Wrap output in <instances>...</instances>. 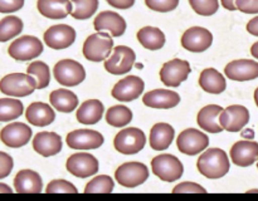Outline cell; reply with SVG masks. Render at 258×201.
I'll return each mask as SVG.
<instances>
[{
	"label": "cell",
	"mask_w": 258,
	"mask_h": 201,
	"mask_svg": "<svg viewBox=\"0 0 258 201\" xmlns=\"http://www.w3.org/2000/svg\"><path fill=\"white\" fill-rule=\"evenodd\" d=\"M76 30L67 24H57L44 33V43L50 49H67L75 43Z\"/></svg>",
	"instance_id": "obj_16"
},
{
	"label": "cell",
	"mask_w": 258,
	"mask_h": 201,
	"mask_svg": "<svg viewBox=\"0 0 258 201\" xmlns=\"http://www.w3.org/2000/svg\"><path fill=\"white\" fill-rule=\"evenodd\" d=\"M145 4L154 12L168 13L178 8L179 0H145Z\"/></svg>",
	"instance_id": "obj_41"
},
{
	"label": "cell",
	"mask_w": 258,
	"mask_h": 201,
	"mask_svg": "<svg viewBox=\"0 0 258 201\" xmlns=\"http://www.w3.org/2000/svg\"><path fill=\"white\" fill-rule=\"evenodd\" d=\"M33 148L43 157L54 156L62 151V140L55 132H39L33 138Z\"/></svg>",
	"instance_id": "obj_23"
},
{
	"label": "cell",
	"mask_w": 258,
	"mask_h": 201,
	"mask_svg": "<svg viewBox=\"0 0 258 201\" xmlns=\"http://www.w3.org/2000/svg\"><path fill=\"white\" fill-rule=\"evenodd\" d=\"M173 193H207V190L203 186L198 185L196 182H181L176 185L171 191Z\"/></svg>",
	"instance_id": "obj_42"
},
{
	"label": "cell",
	"mask_w": 258,
	"mask_h": 201,
	"mask_svg": "<svg viewBox=\"0 0 258 201\" xmlns=\"http://www.w3.org/2000/svg\"><path fill=\"white\" fill-rule=\"evenodd\" d=\"M113 187L115 182L110 176L100 175L86 185L85 193H111Z\"/></svg>",
	"instance_id": "obj_38"
},
{
	"label": "cell",
	"mask_w": 258,
	"mask_h": 201,
	"mask_svg": "<svg viewBox=\"0 0 258 201\" xmlns=\"http://www.w3.org/2000/svg\"><path fill=\"white\" fill-rule=\"evenodd\" d=\"M23 103L14 98H0V122L14 121L23 115Z\"/></svg>",
	"instance_id": "obj_34"
},
{
	"label": "cell",
	"mask_w": 258,
	"mask_h": 201,
	"mask_svg": "<svg viewBox=\"0 0 258 201\" xmlns=\"http://www.w3.org/2000/svg\"><path fill=\"white\" fill-rule=\"evenodd\" d=\"M249 122V111L244 106L232 105L219 115V123L228 132H239Z\"/></svg>",
	"instance_id": "obj_15"
},
{
	"label": "cell",
	"mask_w": 258,
	"mask_h": 201,
	"mask_svg": "<svg viewBox=\"0 0 258 201\" xmlns=\"http://www.w3.org/2000/svg\"><path fill=\"white\" fill-rule=\"evenodd\" d=\"M146 143V136L136 127L125 128L116 135L113 146L118 152L123 155H135L140 152Z\"/></svg>",
	"instance_id": "obj_8"
},
{
	"label": "cell",
	"mask_w": 258,
	"mask_h": 201,
	"mask_svg": "<svg viewBox=\"0 0 258 201\" xmlns=\"http://www.w3.org/2000/svg\"><path fill=\"white\" fill-rule=\"evenodd\" d=\"M136 54L130 47L117 45L113 48V54L105 60V69L115 75L126 74L135 64Z\"/></svg>",
	"instance_id": "obj_9"
},
{
	"label": "cell",
	"mask_w": 258,
	"mask_h": 201,
	"mask_svg": "<svg viewBox=\"0 0 258 201\" xmlns=\"http://www.w3.org/2000/svg\"><path fill=\"white\" fill-rule=\"evenodd\" d=\"M254 102H256V105L258 107V88L256 90H254Z\"/></svg>",
	"instance_id": "obj_51"
},
{
	"label": "cell",
	"mask_w": 258,
	"mask_h": 201,
	"mask_svg": "<svg viewBox=\"0 0 258 201\" xmlns=\"http://www.w3.org/2000/svg\"><path fill=\"white\" fill-rule=\"evenodd\" d=\"M151 170L154 175L158 176L161 181L173 182V181H178L183 176L184 166L175 156L163 153L153 158Z\"/></svg>",
	"instance_id": "obj_4"
},
{
	"label": "cell",
	"mask_w": 258,
	"mask_h": 201,
	"mask_svg": "<svg viewBox=\"0 0 258 201\" xmlns=\"http://www.w3.org/2000/svg\"><path fill=\"white\" fill-rule=\"evenodd\" d=\"M23 27L24 24L20 18L14 17V15L5 17L4 19L0 20V42H8L19 35L22 33Z\"/></svg>",
	"instance_id": "obj_33"
},
{
	"label": "cell",
	"mask_w": 258,
	"mask_h": 201,
	"mask_svg": "<svg viewBox=\"0 0 258 201\" xmlns=\"http://www.w3.org/2000/svg\"><path fill=\"white\" fill-rule=\"evenodd\" d=\"M144 105L156 110H170L180 103V95L174 90L154 89L145 93L143 97Z\"/></svg>",
	"instance_id": "obj_21"
},
{
	"label": "cell",
	"mask_w": 258,
	"mask_h": 201,
	"mask_svg": "<svg viewBox=\"0 0 258 201\" xmlns=\"http://www.w3.org/2000/svg\"><path fill=\"white\" fill-rule=\"evenodd\" d=\"M175 131L169 123L159 122L150 131V147L155 151H164L170 147Z\"/></svg>",
	"instance_id": "obj_28"
},
{
	"label": "cell",
	"mask_w": 258,
	"mask_h": 201,
	"mask_svg": "<svg viewBox=\"0 0 258 201\" xmlns=\"http://www.w3.org/2000/svg\"><path fill=\"white\" fill-rule=\"evenodd\" d=\"M223 108L218 105H209L202 108L197 117L199 127L209 133H219L223 131V127L219 123V115Z\"/></svg>",
	"instance_id": "obj_27"
},
{
	"label": "cell",
	"mask_w": 258,
	"mask_h": 201,
	"mask_svg": "<svg viewBox=\"0 0 258 201\" xmlns=\"http://www.w3.org/2000/svg\"><path fill=\"white\" fill-rule=\"evenodd\" d=\"M108 4L111 5L115 9H130L134 4H135V0H106Z\"/></svg>",
	"instance_id": "obj_46"
},
{
	"label": "cell",
	"mask_w": 258,
	"mask_h": 201,
	"mask_svg": "<svg viewBox=\"0 0 258 201\" xmlns=\"http://www.w3.org/2000/svg\"><path fill=\"white\" fill-rule=\"evenodd\" d=\"M149 177V170L146 165L141 162H125L116 170L115 178L123 187H138L143 185Z\"/></svg>",
	"instance_id": "obj_7"
},
{
	"label": "cell",
	"mask_w": 258,
	"mask_h": 201,
	"mask_svg": "<svg viewBox=\"0 0 258 201\" xmlns=\"http://www.w3.org/2000/svg\"><path fill=\"white\" fill-rule=\"evenodd\" d=\"M66 167L70 171V173H72L76 177L87 178L97 173L100 163L97 158L91 153L78 152L68 157Z\"/></svg>",
	"instance_id": "obj_12"
},
{
	"label": "cell",
	"mask_w": 258,
	"mask_h": 201,
	"mask_svg": "<svg viewBox=\"0 0 258 201\" xmlns=\"http://www.w3.org/2000/svg\"><path fill=\"white\" fill-rule=\"evenodd\" d=\"M43 52V44L37 37L33 35H24L18 38L8 48V53L10 57L19 62L35 59Z\"/></svg>",
	"instance_id": "obj_6"
},
{
	"label": "cell",
	"mask_w": 258,
	"mask_h": 201,
	"mask_svg": "<svg viewBox=\"0 0 258 201\" xmlns=\"http://www.w3.org/2000/svg\"><path fill=\"white\" fill-rule=\"evenodd\" d=\"M257 168H258V162H257Z\"/></svg>",
	"instance_id": "obj_53"
},
{
	"label": "cell",
	"mask_w": 258,
	"mask_h": 201,
	"mask_svg": "<svg viewBox=\"0 0 258 201\" xmlns=\"http://www.w3.org/2000/svg\"><path fill=\"white\" fill-rule=\"evenodd\" d=\"M209 145V138L206 133L196 130V128H188L184 130L176 140V146L179 151L184 155L196 156L206 150Z\"/></svg>",
	"instance_id": "obj_11"
},
{
	"label": "cell",
	"mask_w": 258,
	"mask_h": 201,
	"mask_svg": "<svg viewBox=\"0 0 258 201\" xmlns=\"http://www.w3.org/2000/svg\"><path fill=\"white\" fill-rule=\"evenodd\" d=\"M53 73H54L55 80L66 87L78 85L86 78V70L83 65L73 59L59 60L53 68Z\"/></svg>",
	"instance_id": "obj_5"
},
{
	"label": "cell",
	"mask_w": 258,
	"mask_h": 201,
	"mask_svg": "<svg viewBox=\"0 0 258 201\" xmlns=\"http://www.w3.org/2000/svg\"><path fill=\"white\" fill-rule=\"evenodd\" d=\"M47 193H77V187L73 183L68 182L66 180H53L48 183L47 188H45Z\"/></svg>",
	"instance_id": "obj_40"
},
{
	"label": "cell",
	"mask_w": 258,
	"mask_h": 201,
	"mask_svg": "<svg viewBox=\"0 0 258 201\" xmlns=\"http://www.w3.org/2000/svg\"><path fill=\"white\" fill-rule=\"evenodd\" d=\"M224 73L231 80L246 82L258 78V62L251 59L232 60L226 65Z\"/></svg>",
	"instance_id": "obj_19"
},
{
	"label": "cell",
	"mask_w": 258,
	"mask_h": 201,
	"mask_svg": "<svg viewBox=\"0 0 258 201\" xmlns=\"http://www.w3.org/2000/svg\"><path fill=\"white\" fill-rule=\"evenodd\" d=\"M37 89V79L25 73H10L0 80V92L12 97H27Z\"/></svg>",
	"instance_id": "obj_2"
},
{
	"label": "cell",
	"mask_w": 258,
	"mask_h": 201,
	"mask_svg": "<svg viewBox=\"0 0 258 201\" xmlns=\"http://www.w3.org/2000/svg\"><path fill=\"white\" fill-rule=\"evenodd\" d=\"M247 32L254 37H258V17L253 18L247 23Z\"/></svg>",
	"instance_id": "obj_47"
},
{
	"label": "cell",
	"mask_w": 258,
	"mask_h": 201,
	"mask_svg": "<svg viewBox=\"0 0 258 201\" xmlns=\"http://www.w3.org/2000/svg\"><path fill=\"white\" fill-rule=\"evenodd\" d=\"M251 54L253 55L256 59H258V42L254 43V44L251 47Z\"/></svg>",
	"instance_id": "obj_50"
},
{
	"label": "cell",
	"mask_w": 258,
	"mask_h": 201,
	"mask_svg": "<svg viewBox=\"0 0 258 201\" xmlns=\"http://www.w3.org/2000/svg\"><path fill=\"white\" fill-rule=\"evenodd\" d=\"M67 145L72 150H96L103 145V136L93 130H75L67 135Z\"/></svg>",
	"instance_id": "obj_17"
},
{
	"label": "cell",
	"mask_w": 258,
	"mask_h": 201,
	"mask_svg": "<svg viewBox=\"0 0 258 201\" xmlns=\"http://www.w3.org/2000/svg\"><path fill=\"white\" fill-rule=\"evenodd\" d=\"M24 7V0H0V13H14Z\"/></svg>",
	"instance_id": "obj_45"
},
{
	"label": "cell",
	"mask_w": 258,
	"mask_h": 201,
	"mask_svg": "<svg viewBox=\"0 0 258 201\" xmlns=\"http://www.w3.org/2000/svg\"><path fill=\"white\" fill-rule=\"evenodd\" d=\"M113 40L112 37L106 32H97L91 34L83 43V55L91 62H102L107 59L112 52Z\"/></svg>",
	"instance_id": "obj_3"
},
{
	"label": "cell",
	"mask_w": 258,
	"mask_h": 201,
	"mask_svg": "<svg viewBox=\"0 0 258 201\" xmlns=\"http://www.w3.org/2000/svg\"><path fill=\"white\" fill-rule=\"evenodd\" d=\"M133 120V112L126 106H113L106 113V121L112 127H125Z\"/></svg>",
	"instance_id": "obj_35"
},
{
	"label": "cell",
	"mask_w": 258,
	"mask_h": 201,
	"mask_svg": "<svg viewBox=\"0 0 258 201\" xmlns=\"http://www.w3.org/2000/svg\"><path fill=\"white\" fill-rule=\"evenodd\" d=\"M28 74L33 75L37 79V89H43L47 87L50 82V72L49 67L44 62L35 60L30 63L27 68Z\"/></svg>",
	"instance_id": "obj_36"
},
{
	"label": "cell",
	"mask_w": 258,
	"mask_h": 201,
	"mask_svg": "<svg viewBox=\"0 0 258 201\" xmlns=\"http://www.w3.org/2000/svg\"><path fill=\"white\" fill-rule=\"evenodd\" d=\"M32 138V128L22 122H13L0 131V140L5 146L19 148L27 145Z\"/></svg>",
	"instance_id": "obj_18"
},
{
	"label": "cell",
	"mask_w": 258,
	"mask_h": 201,
	"mask_svg": "<svg viewBox=\"0 0 258 201\" xmlns=\"http://www.w3.org/2000/svg\"><path fill=\"white\" fill-rule=\"evenodd\" d=\"M197 167L199 172L206 177L216 180L228 173L231 168L228 156L221 148H209L201 155L197 161Z\"/></svg>",
	"instance_id": "obj_1"
},
{
	"label": "cell",
	"mask_w": 258,
	"mask_h": 201,
	"mask_svg": "<svg viewBox=\"0 0 258 201\" xmlns=\"http://www.w3.org/2000/svg\"><path fill=\"white\" fill-rule=\"evenodd\" d=\"M14 187L18 193H39L43 188L42 177L35 171L22 170L14 177Z\"/></svg>",
	"instance_id": "obj_26"
},
{
	"label": "cell",
	"mask_w": 258,
	"mask_h": 201,
	"mask_svg": "<svg viewBox=\"0 0 258 201\" xmlns=\"http://www.w3.org/2000/svg\"><path fill=\"white\" fill-rule=\"evenodd\" d=\"M103 111H105V107L101 100L88 99L80 106L76 117L78 122L83 125H96L102 118Z\"/></svg>",
	"instance_id": "obj_30"
},
{
	"label": "cell",
	"mask_w": 258,
	"mask_h": 201,
	"mask_svg": "<svg viewBox=\"0 0 258 201\" xmlns=\"http://www.w3.org/2000/svg\"><path fill=\"white\" fill-rule=\"evenodd\" d=\"M136 37H138L139 43L149 50H159L165 44V34L155 27L141 28Z\"/></svg>",
	"instance_id": "obj_32"
},
{
	"label": "cell",
	"mask_w": 258,
	"mask_h": 201,
	"mask_svg": "<svg viewBox=\"0 0 258 201\" xmlns=\"http://www.w3.org/2000/svg\"><path fill=\"white\" fill-rule=\"evenodd\" d=\"M190 64L188 60L175 59L164 63L160 70V79L166 87H179L190 74Z\"/></svg>",
	"instance_id": "obj_10"
},
{
	"label": "cell",
	"mask_w": 258,
	"mask_h": 201,
	"mask_svg": "<svg viewBox=\"0 0 258 201\" xmlns=\"http://www.w3.org/2000/svg\"><path fill=\"white\" fill-rule=\"evenodd\" d=\"M14 167V161L12 156L0 151V180L8 177Z\"/></svg>",
	"instance_id": "obj_43"
},
{
	"label": "cell",
	"mask_w": 258,
	"mask_h": 201,
	"mask_svg": "<svg viewBox=\"0 0 258 201\" xmlns=\"http://www.w3.org/2000/svg\"><path fill=\"white\" fill-rule=\"evenodd\" d=\"M191 9L202 17H211L219 9L218 0H189Z\"/></svg>",
	"instance_id": "obj_39"
},
{
	"label": "cell",
	"mask_w": 258,
	"mask_h": 201,
	"mask_svg": "<svg viewBox=\"0 0 258 201\" xmlns=\"http://www.w3.org/2000/svg\"><path fill=\"white\" fill-rule=\"evenodd\" d=\"M145 83L138 75H128L118 80L111 90V95L121 102H131L140 97L144 92Z\"/></svg>",
	"instance_id": "obj_13"
},
{
	"label": "cell",
	"mask_w": 258,
	"mask_h": 201,
	"mask_svg": "<svg viewBox=\"0 0 258 201\" xmlns=\"http://www.w3.org/2000/svg\"><path fill=\"white\" fill-rule=\"evenodd\" d=\"M75 5L72 13V18L77 20L90 19L98 9V0H71Z\"/></svg>",
	"instance_id": "obj_37"
},
{
	"label": "cell",
	"mask_w": 258,
	"mask_h": 201,
	"mask_svg": "<svg viewBox=\"0 0 258 201\" xmlns=\"http://www.w3.org/2000/svg\"><path fill=\"white\" fill-rule=\"evenodd\" d=\"M231 160L234 165L248 167L258 161V142L256 141H238L231 148Z\"/></svg>",
	"instance_id": "obj_20"
},
{
	"label": "cell",
	"mask_w": 258,
	"mask_h": 201,
	"mask_svg": "<svg viewBox=\"0 0 258 201\" xmlns=\"http://www.w3.org/2000/svg\"><path fill=\"white\" fill-rule=\"evenodd\" d=\"M221 4H222V7L227 10H231V12L237 10L236 0H221Z\"/></svg>",
	"instance_id": "obj_48"
},
{
	"label": "cell",
	"mask_w": 258,
	"mask_h": 201,
	"mask_svg": "<svg viewBox=\"0 0 258 201\" xmlns=\"http://www.w3.org/2000/svg\"><path fill=\"white\" fill-rule=\"evenodd\" d=\"M248 192H258V190H251V191H248Z\"/></svg>",
	"instance_id": "obj_52"
},
{
	"label": "cell",
	"mask_w": 258,
	"mask_h": 201,
	"mask_svg": "<svg viewBox=\"0 0 258 201\" xmlns=\"http://www.w3.org/2000/svg\"><path fill=\"white\" fill-rule=\"evenodd\" d=\"M37 9L48 19H64L72 13V2L70 0H38Z\"/></svg>",
	"instance_id": "obj_24"
},
{
	"label": "cell",
	"mask_w": 258,
	"mask_h": 201,
	"mask_svg": "<svg viewBox=\"0 0 258 201\" xmlns=\"http://www.w3.org/2000/svg\"><path fill=\"white\" fill-rule=\"evenodd\" d=\"M50 105L57 111L63 113H71L75 111L78 106V98L72 90L64 89H55L50 93L49 95Z\"/></svg>",
	"instance_id": "obj_31"
},
{
	"label": "cell",
	"mask_w": 258,
	"mask_h": 201,
	"mask_svg": "<svg viewBox=\"0 0 258 201\" xmlns=\"http://www.w3.org/2000/svg\"><path fill=\"white\" fill-rule=\"evenodd\" d=\"M199 85L203 88L206 92L212 93V94H221L227 88L226 78L222 73L214 68H207L201 73L199 77Z\"/></svg>",
	"instance_id": "obj_29"
},
{
	"label": "cell",
	"mask_w": 258,
	"mask_h": 201,
	"mask_svg": "<svg viewBox=\"0 0 258 201\" xmlns=\"http://www.w3.org/2000/svg\"><path fill=\"white\" fill-rule=\"evenodd\" d=\"M95 30H108L112 37H121L126 30V22L120 14L111 10L101 12L93 20Z\"/></svg>",
	"instance_id": "obj_22"
},
{
	"label": "cell",
	"mask_w": 258,
	"mask_h": 201,
	"mask_svg": "<svg viewBox=\"0 0 258 201\" xmlns=\"http://www.w3.org/2000/svg\"><path fill=\"white\" fill-rule=\"evenodd\" d=\"M12 188H10V186L5 185V183L0 182V193H12Z\"/></svg>",
	"instance_id": "obj_49"
},
{
	"label": "cell",
	"mask_w": 258,
	"mask_h": 201,
	"mask_svg": "<svg viewBox=\"0 0 258 201\" xmlns=\"http://www.w3.org/2000/svg\"><path fill=\"white\" fill-rule=\"evenodd\" d=\"M25 117L30 125L45 127L55 120V112L47 103L33 102L25 111Z\"/></svg>",
	"instance_id": "obj_25"
},
{
	"label": "cell",
	"mask_w": 258,
	"mask_h": 201,
	"mask_svg": "<svg viewBox=\"0 0 258 201\" xmlns=\"http://www.w3.org/2000/svg\"><path fill=\"white\" fill-rule=\"evenodd\" d=\"M236 7L246 14H258V0H236Z\"/></svg>",
	"instance_id": "obj_44"
},
{
	"label": "cell",
	"mask_w": 258,
	"mask_h": 201,
	"mask_svg": "<svg viewBox=\"0 0 258 201\" xmlns=\"http://www.w3.org/2000/svg\"><path fill=\"white\" fill-rule=\"evenodd\" d=\"M213 34L202 27H191L185 30L181 37V47L193 53H202L211 48Z\"/></svg>",
	"instance_id": "obj_14"
}]
</instances>
